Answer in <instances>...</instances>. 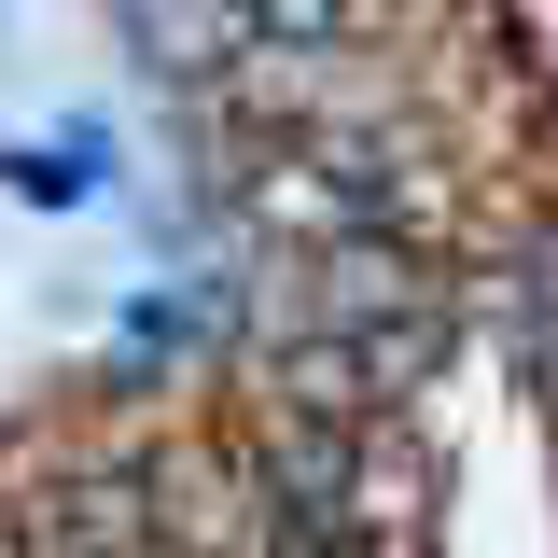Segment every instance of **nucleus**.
<instances>
[{
	"mask_svg": "<svg viewBox=\"0 0 558 558\" xmlns=\"http://www.w3.org/2000/svg\"><path fill=\"white\" fill-rule=\"evenodd\" d=\"M377 28H391V0H252V43L279 57H377Z\"/></svg>",
	"mask_w": 558,
	"mask_h": 558,
	"instance_id": "2",
	"label": "nucleus"
},
{
	"mask_svg": "<svg viewBox=\"0 0 558 558\" xmlns=\"http://www.w3.org/2000/svg\"><path fill=\"white\" fill-rule=\"evenodd\" d=\"M126 57L168 98H209L223 70L252 57V0H126Z\"/></svg>",
	"mask_w": 558,
	"mask_h": 558,
	"instance_id": "1",
	"label": "nucleus"
}]
</instances>
